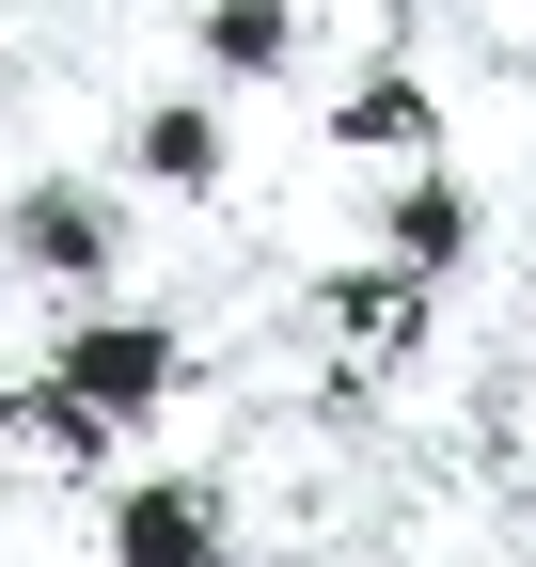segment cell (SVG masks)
Listing matches in <instances>:
<instances>
[{
  "instance_id": "52a82bcc",
  "label": "cell",
  "mask_w": 536,
  "mask_h": 567,
  "mask_svg": "<svg viewBox=\"0 0 536 567\" xmlns=\"http://www.w3.org/2000/svg\"><path fill=\"white\" fill-rule=\"evenodd\" d=\"M379 268H411V284H457V268H474V189H457V158L411 174V189H379Z\"/></svg>"
},
{
  "instance_id": "8992f818",
  "label": "cell",
  "mask_w": 536,
  "mask_h": 567,
  "mask_svg": "<svg viewBox=\"0 0 536 567\" xmlns=\"http://www.w3.org/2000/svg\"><path fill=\"white\" fill-rule=\"evenodd\" d=\"M426 300H442V284H411V268L331 284V379H394V363L426 347Z\"/></svg>"
},
{
  "instance_id": "7a4b0ae2",
  "label": "cell",
  "mask_w": 536,
  "mask_h": 567,
  "mask_svg": "<svg viewBox=\"0 0 536 567\" xmlns=\"http://www.w3.org/2000/svg\"><path fill=\"white\" fill-rule=\"evenodd\" d=\"M95 567H252V520L206 457H158L95 505Z\"/></svg>"
},
{
  "instance_id": "5b68a950",
  "label": "cell",
  "mask_w": 536,
  "mask_h": 567,
  "mask_svg": "<svg viewBox=\"0 0 536 567\" xmlns=\"http://www.w3.org/2000/svg\"><path fill=\"white\" fill-rule=\"evenodd\" d=\"M126 174L174 189V205H221V189H237V126H221V95H143V111H126Z\"/></svg>"
},
{
  "instance_id": "ba28073f",
  "label": "cell",
  "mask_w": 536,
  "mask_h": 567,
  "mask_svg": "<svg viewBox=\"0 0 536 567\" xmlns=\"http://www.w3.org/2000/svg\"><path fill=\"white\" fill-rule=\"evenodd\" d=\"M189 63L206 80H285L300 63V0H189Z\"/></svg>"
},
{
  "instance_id": "9c48e42d",
  "label": "cell",
  "mask_w": 536,
  "mask_h": 567,
  "mask_svg": "<svg viewBox=\"0 0 536 567\" xmlns=\"http://www.w3.org/2000/svg\"><path fill=\"white\" fill-rule=\"evenodd\" d=\"M474 32H489L505 80H536V0H474Z\"/></svg>"
},
{
  "instance_id": "3957f363",
  "label": "cell",
  "mask_w": 536,
  "mask_h": 567,
  "mask_svg": "<svg viewBox=\"0 0 536 567\" xmlns=\"http://www.w3.org/2000/svg\"><path fill=\"white\" fill-rule=\"evenodd\" d=\"M111 268H126V189L32 174L17 189V284H95V300H111Z\"/></svg>"
},
{
  "instance_id": "6da1fadb",
  "label": "cell",
  "mask_w": 536,
  "mask_h": 567,
  "mask_svg": "<svg viewBox=\"0 0 536 567\" xmlns=\"http://www.w3.org/2000/svg\"><path fill=\"white\" fill-rule=\"evenodd\" d=\"M32 379L80 410L95 442H143V425L174 410V379H189V331H174V316H111V300H95V316H63V347H48Z\"/></svg>"
},
{
  "instance_id": "277c9868",
  "label": "cell",
  "mask_w": 536,
  "mask_h": 567,
  "mask_svg": "<svg viewBox=\"0 0 536 567\" xmlns=\"http://www.w3.org/2000/svg\"><path fill=\"white\" fill-rule=\"evenodd\" d=\"M331 158H379V189L442 174V111H426V80H411V63H363V80L331 95Z\"/></svg>"
}]
</instances>
